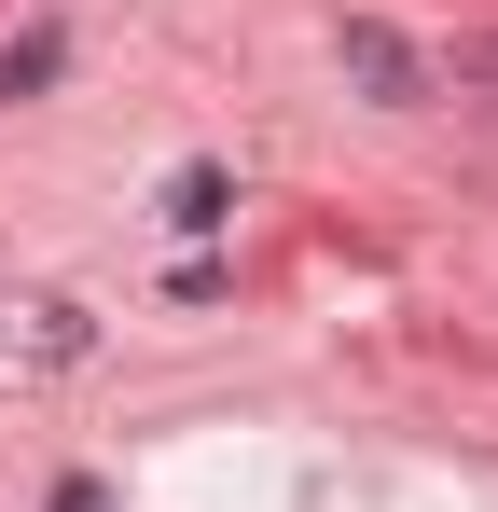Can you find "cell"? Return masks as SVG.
<instances>
[{
  "instance_id": "6da1fadb",
  "label": "cell",
  "mask_w": 498,
  "mask_h": 512,
  "mask_svg": "<svg viewBox=\"0 0 498 512\" xmlns=\"http://www.w3.org/2000/svg\"><path fill=\"white\" fill-rule=\"evenodd\" d=\"M346 70H360L374 97H415V84H429V70H415V42H402V28H374V14H346Z\"/></svg>"
},
{
  "instance_id": "7a4b0ae2",
  "label": "cell",
  "mask_w": 498,
  "mask_h": 512,
  "mask_svg": "<svg viewBox=\"0 0 498 512\" xmlns=\"http://www.w3.org/2000/svg\"><path fill=\"white\" fill-rule=\"evenodd\" d=\"M222 208H236V180H222V167H180V180H166V222H180V236H208Z\"/></svg>"
}]
</instances>
